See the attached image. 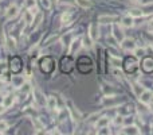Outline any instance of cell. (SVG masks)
<instances>
[{
	"mask_svg": "<svg viewBox=\"0 0 153 135\" xmlns=\"http://www.w3.org/2000/svg\"><path fill=\"white\" fill-rule=\"evenodd\" d=\"M70 45H71V46H70V49H69V54H74L75 51H78V50L81 49V46H82V39H81V38L74 39V41H73Z\"/></svg>",
	"mask_w": 153,
	"mask_h": 135,
	"instance_id": "6da1fadb",
	"label": "cell"
},
{
	"mask_svg": "<svg viewBox=\"0 0 153 135\" xmlns=\"http://www.w3.org/2000/svg\"><path fill=\"white\" fill-rule=\"evenodd\" d=\"M67 104H69V111H70V114H71L73 119H74V120H79V119H81V117H82L81 112H79L78 109L75 108L74 106H73V103H71V101H67Z\"/></svg>",
	"mask_w": 153,
	"mask_h": 135,
	"instance_id": "7a4b0ae2",
	"label": "cell"
},
{
	"mask_svg": "<svg viewBox=\"0 0 153 135\" xmlns=\"http://www.w3.org/2000/svg\"><path fill=\"white\" fill-rule=\"evenodd\" d=\"M121 46L124 50H136V42L133 41V39H125L121 42Z\"/></svg>",
	"mask_w": 153,
	"mask_h": 135,
	"instance_id": "3957f363",
	"label": "cell"
},
{
	"mask_svg": "<svg viewBox=\"0 0 153 135\" xmlns=\"http://www.w3.org/2000/svg\"><path fill=\"white\" fill-rule=\"evenodd\" d=\"M152 97H153V93L150 91H144L140 95V100H141V103H144V104H149Z\"/></svg>",
	"mask_w": 153,
	"mask_h": 135,
	"instance_id": "277c9868",
	"label": "cell"
},
{
	"mask_svg": "<svg viewBox=\"0 0 153 135\" xmlns=\"http://www.w3.org/2000/svg\"><path fill=\"white\" fill-rule=\"evenodd\" d=\"M89 37L91 41H95V39L98 38V27L95 26L94 23L90 24V27H89Z\"/></svg>",
	"mask_w": 153,
	"mask_h": 135,
	"instance_id": "5b68a950",
	"label": "cell"
},
{
	"mask_svg": "<svg viewBox=\"0 0 153 135\" xmlns=\"http://www.w3.org/2000/svg\"><path fill=\"white\" fill-rule=\"evenodd\" d=\"M113 34H114V38H116V41H118V42L124 41V31H122V30L120 29L118 26L113 27Z\"/></svg>",
	"mask_w": 153,
	"mask_h": 135,
	"instance_id": "8992f818",
	"label": "cell"
},
{
	"mask_svg": "<svg viewBox=\"0 0 153 135\" xmlns=\"http://www.w3.org/2000/svg\"><path fill=\"white\" fill-rule=\"evenodd\" d=\"M17 14H19V8H17L16 6H11L7 10V18L8 19H14Z\"/></svg>",
	"mask_w": 153,
	"mask_h": 135,
	"instance_id": "52a82bcc",
	"label": "cell"
},
{
	"mask_svg": "<svg viewBox=\"0 0 153 135\" xmlns=\"http://www.w3.org/2000/svg\"><path fill=\"white\" fill-rule=\"evenodd\" d=\"M14 101H15L14 95H7V96L3 99V106L6 107V108H8V107H11L12 104H14Z\"/></svg>",
	"mask_w": 153,
	"mask_h": 135,
	"instance_id": "ba28073f",
	"label": "cell"
},
{
	"mask_svg": "<svg viewBox=\"0 0 153 135\" xmlns=\"http://www.w3.org/2000/svg\"><path fill=\"white\" fill-rule=\"evenodd\" d=\"M99 23H113V22L117 21V16H109V15H104V16H99Z\"/></svg>",
	"mask_w": 153,
	"mask_h": 135,
	"instance_id": "9c48e42d",
	"label": "cell"
},
{
	"mask_svg": "<svg viewBox=\"0 0 153 135\" xmlns=\"http://www.w3.org/2000/svg\"><path fill=\"white\" fill-rule=\"evenodd\" d=\"M107 124H109V117H106V116H104V117H101V119H98V122H97V128H102V127H106Z\"/></svg>",
	"mask_w": 153,
	"mask_h": 135,
	"instance_id": "30bf717a",
	"label": "cell"
},
{
	"mask_svg": "<svg viewBox=\"0 0 153 135\" xmlns=\"http://www.w3.org/2000/svg\"><path fill=\"white\" fill-rule=\"evenodd\" d=\"M24 22L27 24H32V22H34V14H32V11L24 12Z\"/></svg>",
	"mask_w": 153,
	"mask_h": 135,
	"instance_id": "8fae6325",
	"label": "cell"
},
{
	"mask_svg": "<svg viewBox=\"0 0 153 135\" xmlns=\"http://www.w3.org/2000/svg\"><path fill=\"white\" fill-rule=\"evenodd\" d=\"M124 134H134V135H138L140 134V130L137 128V127H134V126H129V127H126V128L124 130Z\"/></svg>",
	"mask_w": 153,
	"mask_h": 135,
	"instance_id": "7c38bea8",
	"label": "cell"
},
{
	"mask_svg": "<svg viewBox=\"0 0 153 135\" xmlns=\"http://www.w3.org/2000/svg\"><path fill=\"white\" fill-rule=\"evenodd\" d=\"M42 19H43V15H42V12H38L36 14V18L34 19V22H32V29H36L39 24H41V22H42Z\"/></svg>",
	"mask_w": 153,
	"mask_h": 135,
	"instance_id": "4fadbf2b",
	"label": "cell"
},
{
	"mask_svg": "<svg viewBox=\"0 0 153 135\" xmlns=\"http://www.w3.org/2000/svg\"><path fill=\"white\" fill-rule=\"evenodd\" d=\"M144 91H145V89L142 88L140 84H137V82H134V84H133V92L136 93V96H140V95H141Z\"/></svg>",
	"mask_w": 153,
	"mask_h": 135,
	"instance_id": "5bb4252c",
	"label": "cell"
},
{
	"mask_svg": "<svg viewBox=\"0 0 153 135\" xmlns=\"http://www.w3.org/2000/svg\"><path fill=\"white\" fill-rule=\"evenodd\" d=\"M77 4L82 8H90L91 7V1L90 0H77Z\"/></svg>",
	"mask_w": 153,
	"mask_h": 135,
	"instance_id": "9a60e30c",
	"label": "cell"
},
{
	"mask_svg": "<svg viewBox=\"0 0 153 135\" xmlns=\"http://www.w3.org/2000/svg\"><path fill=\"white\" fill-rule=\"evenodd\" d=\"M129 15L132 18H140V16H142V11L138 8H133L129 11Z\"/></svg>",
	"mask_w": 153,
	"mask_h": 135,
	"instance_id": "2e32d148",
	"label": "cell"
},
{
	"mask_svg": "<svg viewBox=\"0 0 153 135\" xmlns=\"http://www.w3.org/2000/svg\"><path fill=\"white\" fill-rule=\"evenodd\" d=\"M122 26H125V27H132L133 26V19H132V16H125L124 19H122Z\"/></svg>",
	"mask_w": 153,
	"mask_h": 135,
	"instance_id": "e0dca14e",
	"label": "cell"
},
{
	"mask_svg": "<svg viewBox=\"0 0 153 135\" xmlns=\"http://www.w3.org/2000/svg\"><path fill=\"white\" fill-rule=\"evenodd\" d=\"M47 107H49L50 109H55V107H57V100H55V97L50 96L49 100H47Z\"/></svg>",
	"mask_w": 153,
	"mask_h": 135,
	"instance_id": "ac0fdd59",
	"label": "cell"
},
{
	"mask_svg": "<svg viewBox=\"0 0 153 135\" xmlns=\"http://www.w3.org/2000/svg\"><path fill=\"white\" fill-rule=\"evenodd\" d=\"M35 100L38 101V104H39V106H44V103H46V99L42 96V93L39 91H36V97H35Z\"/></svg>",
	"mask_w": 153,
	"mask_h": 135,
	"instance_id": "d6986e66",
	"label": "cell"
},
{
	"mask_svg": "<svg viewBox=\"0 0 153 135\" xmlns=\"http://www.w3.org/2000/svg\"><path fill=\"white\" fill-rule=\"evenodd\" d=\"M110 64H112L114 68H120V65H121V59L117 58V57H110Z\"/></svg>",
	"mask_w": 153,
	"mask_h": 135,
	"instance_id": "ffe728a7",
	"label": "cell"
},
{
	"mask_svg": "<svg viewBox=\"0 0 153 135\" xmlns=\"http://www.w3.org/2000/svg\"><path fill=\"white\" fill-rule=\"evenodd\" d=\"M32 124H34L35 130H43V124L38 120V119H32Z\"/></svg>",
	"mask_w": 153,
	"mask_h": 135,
	"instance_id": "44dd1931",
	"label": "cell"
},
{
	"mask_svg": "<svg viewBox=\"0 0 153 135\" xmlns=\"http://www.w3.org/2000/svg\"><path fill=\"white\" fill-rule=\"evenodd\" d=\"M26 7L27 8H35V6H36V0H26Z\"/></svg>",
	"mask_w": 153,
	"mask_h": 135,
	"instance_id": "7402d4cb",
	"label": "cell"
},
{
	"mask_svg": "<svg viewBox=\"0 0 153 135\" xmlns=\"http://www.w3.org/2000/svg\"><path fill=\"white\" fill-rule=\"evenodd\" d=\"M70 18H71V15H70V14H63V15H62V23H63V24L70 23Z\"/></svg>",
	"mask_w": 153,
	"mask_h": 135,
	"instance_id": "603a6c76",
	"label": "cell"
},
{
	"mask_svg": "<svg viewBox=\"0 0 153 135\" xmlns=\"http://www.w3.org/2000/svg\"><path fill=\"white\" fill-rule=\"evenodd\" d=\"M8 128V123L6 120H0V132H4Z\"/></svg>",
	"mask_w": 153,
	"mask_h": 135,
	"instance_id": "cb8c5ba5",
	"label": "cell"
},
{
	"mask_svg": "<svg viewBox=\"0 0 153 135\" xmlns=\"http://www.w3.org/2000/svg\"><path fill=\"white\" fill-rule=\"evenodd\" d=\"M14 81H15V85H16L17 88L23 85V79H22V77H16V79H14Z\"/></svg>",
	"mask_w": 153,
	"mask_h": 135,
	"instance_id": "d4e9b609",
	"label": "cell"
},
{
	"mask_svg": "<svg viewBox=\"0 0 153 135\" xmlns=\"http://www.w3.org/2000/svg\"><path fill=\"white\" fill-rule=\"evenodd\" d=\"M114 123H116V124H122V123H124V117H122L121 115H118V116L114 119Z\"/></svg>",
	"mask_w": 153,
	"mask_h": 135,
	"instance_id": "484cf974",
	"label": "cell"
},
{
	"mask_svg": "<svg viewBox=\"0 0 153 135\" xmlns=\"http://www.w3.org/2000/svg\"><path fill=\"white\" fill-rule=\"evenodd\" d=\"M42 4H43L44 8H50L51 7V1L50 0H42Z\"/></svg>",
	"mask_w": 153,
	"mask_h": 135,
	"instance_id": "4316f807",
	"label": "cell"
},
{
	"mask_svg": "<svg viewBox=\"0 0 153 135\" xmlns=\"http://www.w3.org/2000/svg\"><path fill=\"white\" fill-rule=\"evenodd\" d=\"M113 73H114V76H116V77H121L122 76L121 70H118L117 68H114V69H113Z\"/></svg>",
	"mask_w": 153,
	"mask_h": 135,
	"instance_id": "83f0119b",
	"label": "cell"
},
{
	"mask_svg": "<svg viewBox=\"0 0 153 135\" xmlns=\"http://www.w3.org/2000/svg\"><path fill=\"white\" fill-rule=\"evenodd\" d=\"M144 11H146V12H153V6H152V4H148V6H145V7H144Z\"/></svg>",
	"mask_w": 153,
	"mask_h": 135,
	"instance_id": "f1b7e54d",
	"label": "cell"
},
{
	"mask_svg": "<svg viewBox=\"0 0 153 135\" xmlns=\"http://www.w3.org/2000/svg\"><path fill=\"white\" fill-rule=\"evenodd\" d=\"M144 49H136V56L137 57H141V56H144Z\"/></svg>",
	"mask_w": 153,
	"mask_h": 135,
	"instance_id": "f546056e",
	"label": "cell"
},
{
	"mask_svg": "<svg viewBox=\"0 0 153 135\" xmlns=\"http://www.w3.org/2000/svg\"><path fill=\"white\" fill-rule=\"evenodd\" d=\"M99 134H109V130L106 128V127H102L101 128V131H98Z\"/></svg>",
	"mask_w": 153,
	"mask_h": 135,
	"instance_id": "4dcf8cb0",
	"label": "cell"
},
{
	"mask_svg": "<svg viewBox=\"0 0 153 135\" xmlns=\"http://www.w3.org/2000/svg\"><path fill=\"white\" fill-rule=\"evenodd\" d=\"M7 42H8V46L14 49V47H15V43H14V41H11V39H8V41H7Z\"/></svg>",
	"mask_w": 153,
	"mask_h": 135,
	"instance_id": "1f68e13d",
	"label": "cell"
},
{
	"mask_svg": "<svg viewBox=\"0 0 153 135\" xmlns=\"http://www.w3.org/2000/svg\"><path fill=\"white\" fill-rule=\"evenodd\" d=\"M22 91H23V92L30 91V85H28V84H26V85H24V88H22Z\"/></svg>",
	"mask_w": 153,
	"mask_h": 135,
	"instance_id": "d6a6232c",
	"label": "cell"
},
{
	"mask_svg": "<svg viewBox=\"0 0 153 135\" xmlns=\"http://www.w3.org/2000/svg\"><path fill=\"white\" fill-rule=\"evenodd\" d=\"M4 109H6V107H4L3 104H0V114H3V112H4Z\"/></svg>",
	"mask_w": 153,
	"mask_h": 135,
	"instance_id": "836d02e7",
	"label": "cell"
},
{
	"mask_svg": "<svg viewBox=\"0 0 153 135\" xmlns=\"http://www.w3.org/2000/svg\"><path fill=\"white\" fill-rule=\"evenodd\" d=\"M149 30H150V31H153V19L149 22Z\"/></svg>",
	"mask_w": 153,
	"mask_h": 135,
	"instance_id": "e575fe53",
	"label": "cell"
},
{
	"mask_svg": "<svg viewBox=\"0 0 153 135\" xmlns=\"http://www.w3.org/2000/svg\"><path fill=\"white\" fill-rule=\"evenodd\" d=\"M50 1H51V3H57V1H58V0H50Z\"/></svg>",
	"mask_w": 153,
	"mask_h": 135,
	"instance_id": "d590c367",
	"label": "cell"
},
{
	"mask_svg": "<svg viewBox=\"0 0 153 135\" xmlns=\"http://www.w3.org/2000/svg\"><path fill=\"white\" fill-rule=\"evenodd\" d=\"M133 1H140V0H133Z\"/></svg>",
	"mask_w": 153,
	"mask_h": 135,
	"instance_id": "8d00e7d4",
	"label": "cell"
}]
</instances>
